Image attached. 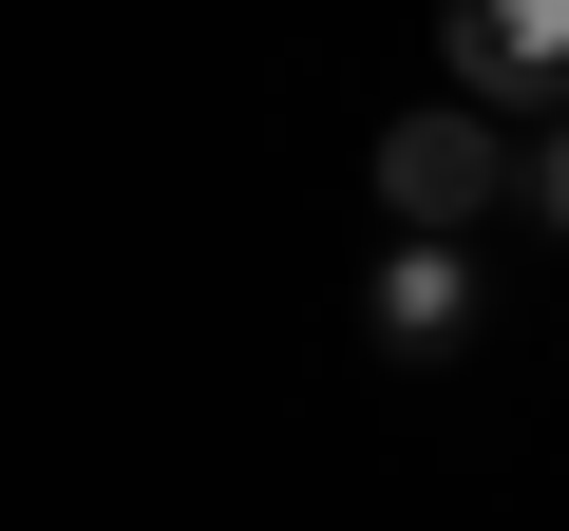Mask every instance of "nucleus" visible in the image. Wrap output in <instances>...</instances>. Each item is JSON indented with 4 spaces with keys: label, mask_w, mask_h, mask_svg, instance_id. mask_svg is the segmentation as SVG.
<instances>
[{
    "label": "nucleus",
    "mask_w": 569,
    "mask_h": 531,
    "mask_svg": "<svg viewBox=\"0 0 569 531\" xmlns=\"http://www.w3.org/2000/svg\"><path fill=\"white\" fill-rule=\"evenodd\" d=\"M493 190H512L493 114H399V133H380V209H399V247H437V228L493 209Z\"/></svg>",
    "instance_id": "obj_1"
},
{
    "label": "nucleus",
    "mask_w": 569,
    "mask_h": 531,
    "mask_svg": "<svg viewBox=\"0 0 569 531\" xmlns=\"http://www.w3.org/2000/svg\"><path fill=\"white\" fill-rule=\"evenodd\" d=\"M512 96L569 114V0H456V114H512Z\"/></svg>",
    "instance_id": "obj_2"
},
{
    "label": "nucleus",
    "mask_w": 569,
    "mask_h": 531,
    "mask_svg": "<svg viewBox=\"0 0 569 531\" xmlns=\"http://www.w3.org/2000/svg\"><path fill=\"white\" fill-rule=\"evenodd\" d=\"M456 323H475V266H456V247H399V266H380V342H399V361H437Z\"/></svg>",
    "instance_id": "obj_3"
},
{
    "label": "nucleus",
    "mask_w": 569,
    "mask_h": 531,
    "mask_svg": "<svg viewBox=\"0 0 569 531\" xmlns=\"http://www.w3.org/2000/svg\"><path fill=\"white\" fill-rule=\"evenodd\" d=\"M550 228H569V152H550Z\"/></svg>",
    "instance_id": "obj_4"
}]
</instances>
